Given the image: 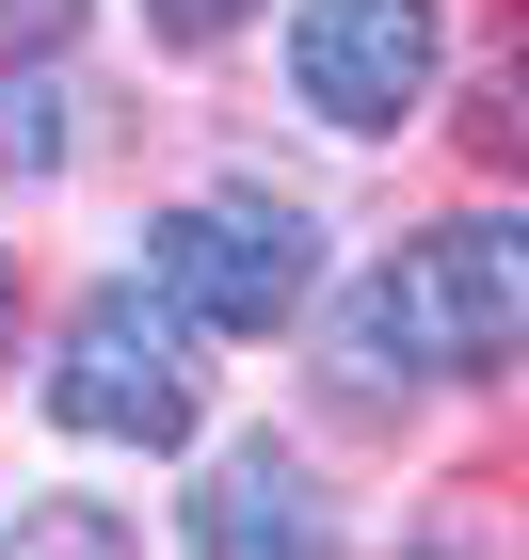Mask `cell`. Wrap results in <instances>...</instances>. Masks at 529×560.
<instances>
[{"label":"cell","instance_id":"obj_1","mask_svg":"<svg viewBox=\"0 0 529 560\" xmlns=\"http://www.w3.org/2000/svg\"><path fill=\"white\" fill-rule=\"evenodd\" d=\"M514 352H529V224H497V209L401 241V257L337 304V385H353V400L497 385Z\"/></svg>","mask_w":529,"mask_h":560},{"label":"cell","instance_id":"obj_2","mask_svg":"<svg viewBox=\"0 0 529 560\" xmlns=\"http://www.w3.org/2000/svg\"><path fill=\"white\" fill-rule=\"evenodd\" d=\"M129 257H145V289H161L193 337H289L321 304V224L289 209V192H176Z\"/></svg>","mask_w":529,"mask_h":560},{"label":"cell","instance_id":"obj_3","mask_svg":"<svg viewBox=\"0 0 529 560\" xmlns=\"http://www.w3.org/2000/svg\"><path fill=\"white\" fill-rule=\"evenodd\" d=\"M48 417L81 432V448H193V417H209L193 320H176L145 272H113V289L48 337Z\"/></svg>","mask_w":529,"mask_h":560},{"label":"cell","instance_id":"obj_4","mask_svg":"<svg viewBox=\"0 0 529 560\" xmlns=\"http://www.w3.org/2000/svg\"><path fill=\"white\" fill-rule=\"evenodd\" d=\"M434 65H449L434 0H306V16H289V96H306V129H337V144H401L434 113Z\"/></svg>","mask_w":529,"mask_h":560},{"label":"cell","instance_id":"obj_5","mask_svg":"<svg viewBox=\"0 0 529 560\" xmlns=\"http://www.w3.org/2000/svg\"><path fill=\"white\" fill-rule=\"evenodd\" d=\"M176 528H193L209 560H306V545H337L306 448H225V465L193 480V513H176Z\"/></svg>","mask_w":529,"mask_h":560},{"label":"cell","instance_id":"obj_6","mask_svg":"<svg viewBox=\"0 0 529 560\" xmlns=\"http://www.w3.org/2000/svg\"><path fill=\"white\" fill-rule=\"evenodd\" d=\"M65 144H81L65 81H48L33 48H0V176H65Z\"/></svg>","mask_w":529,"mask_h":560},{"label":"cell","instance_id":"obj_7","mask_svg":"<svg viewBox=\"0 0 529 560\" xmlns=\"http://www.w3.org/2000/svg\"><path fill=\"white\" fill-rule=\"evenodd\" d=\"M16 545H129V513H96V497H33Z\"/></svg>","mask_w":529,"mask_h":560},{"label":"cell","instance_id":"obj_8","mask_svg":"<svg viewBox=\"0 0 529 560\" xmlns=\"http://www.w3.org/2000/svg\"><path fill=\"white\" fill-rule=\"evenodd\" d=\"M145 16H161L176 48H225V33H241V16H257V0H145Z\"/></svg>","mask_w":529,"mask_h":560},{"label":"cell","instance_id":"obj_9","mask_svg":"<svg viewBox=\"0 0 529 560\" xmlns=\"http://www.w3.org/2000/svg\"><path fill=\"white\" fill-rule=\"evenodd\" d=\"M65 33V0H0V48H48Z\"/></svg>","mask_w":529,"mask_h":560},{"label":"cell","instance_id":"obj_10","mask_svg":"<svg viewBox=\"0 0 529 560\" xmlns=\"http://www.w3.org/2000/svg\"><path fill=\"white\" fill-rule=\"evenodd\" d=\"M0 352H16V272H0Z\"/></svg>","mask_w":529,"mask_h":560}]
</instances>
